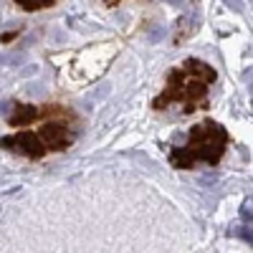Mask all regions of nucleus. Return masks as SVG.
Listing matches in <instances>:
<instances>
[{"mask_svg":"<svg viewBox=\"0 0 253 253\" xmlns=\"http://www.w3.org/2000/svg\"><path fill=\"white\" fill-rule=\"evenodd\" d=\"M15 5H20L23 10L28 13H36V10H43V8H51L56 0H13Z\"/></svg>","mask_w":253,"mask_h":253,"instance_id":"nucleus-4","label":"nucleus"},{"mask_svg":"<svg viewBox=\"0 0 253 253\" xmlns=\"http://www.w3.org/2000/svg\"><path fill=\"white\" fill-rule=\"evenodd\" d=\"M99 3H101V5H107V8H117L122 0H99Z\"/></svg>","mask_w":253,"mask_h":253,"instance_id":"nucleus-5","label":"nucleus"},{"mask_svg":"<svg viewBox=\"0 0 253 253\" xmlns=\"http://www.w3.org/2000/svg\"><path fill=\"white\" fill-rule=\"evenodd\" d=\"M228 147V132L218 122H200L187 134V142L182 147L170 150V162L177 170H187L198 162L203 165H218Z\"/></svg>","mask_w":253,"mask_h":253,"instance_id":"nucleus-3","label":"nucleus"},{"mask_svg":"<svg viewBox=\"0 0 253 253\" xmlns=\"http://www.w3.org/2000/svg\"><path fill=\"white\" fill-rule=\"evenodd\" d=\"M218 74L210 63L200 58H187L167 74L165 89L152 101L155 112H180V114H193L205 107L210 86L215 84Z\"/></svg>","mask_w":253,"mask_h":253,"instance_id":"nucleus-2","label":"nucleus"},{"mask_svg":"<svg viewBox=\"0 0 253 253\" xmlns=\"http://www.w3.org/2000/svg\"><path fill=\"white\" fill-rule=\"evenodd\" d=\"M8 126L0 147L31 160L69 150L79 137V117L63 104H13Z\"/></svg>","mask_w":253,"mask_h":253,"instance_id":"nucleus-1","label":"nucleus"}]
</instances>
